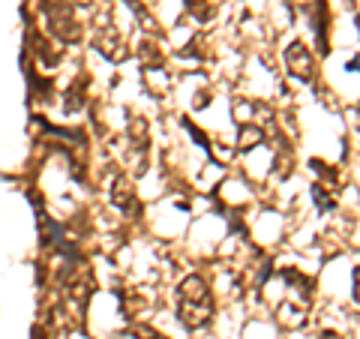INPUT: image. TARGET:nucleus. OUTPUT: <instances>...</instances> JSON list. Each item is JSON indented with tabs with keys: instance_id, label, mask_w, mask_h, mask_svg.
Returning a JSON list of instances; mask_svg holds the SVG:
<instances>
[{
	"instance_id": "obj_1",
	"label": "nucleus",
	"mask_w": 360,
	"mask_h": 339,
	"mask_svg": "<svg viewBox=\"0 0 360 339\" xmlns=\"http://www.w3.org/2000/svg\"><path fill=\"white\" fill-rule=\"evenodd\" d=\"M177 315L189 331H198L213 319V291L201 274H189L177 286Z\"/></svg>"
},
{
	"instance_id": "obj_2",
	"label": "nucleus",
	"mask_w": 360,
	"mask_h": 339,
	"mask_svg": "<svg viewBox=\"0 0 360 339\" xmlns=\"http://www.w3.org/2000/svg\"><path fill=\"white\" fill-rule=\"evenodd\" d=\"M285 66H288V72L295 78H300L303 84L315 82V58L303 42H291L285 49Z\"/></svg>"
},
{
	"instance_id": "obj_3",
	"label": "nucleus",
	"mask_w": 360,
	"mask_h": 339,
	"mask_svg": "<svg viewBox=\"0 0 360 339\" xmlns=\"http://www.w3.org/2000/svg\"><path fill=\"white\" fill-rule=\"evenodd\" d=\"M96 49L105 54V58H111V60H123L127 58V45H123V39L117 37V30L115 27H103L99 30V37H96Z\"/></svg>"
},
{
	"instance_id": "obj_4",
	"label": "nucleus",
	"mask_w": 360,
	"mask_h": 339,
	"mask_svg": "<svg viewBox=\"0 0 360 339\" xmlns=\"http://www.w3.org/2000/svg\"><path fill=\"white\" fill-rule=\"evenodd\" d=\"M111 205H117L120 210H135V186L127 174H117L111 184Z\"/></svg>"
},
{
	"instance_id": "obj_5",
	"label": "nucleus",
	"mask_w": 360,
	"mask_h": 339,
	"mask_svg": "<svg viewBox=\"0 0 360 339\" xmlns=\"http://www.w3.org/2000/svg\"><path fill=\"white\" fill-rule=\"evenodd\" d=\"M264 141V129L258 123H240V135H238V148L240 151H250V148H258Z\"/></svg>"
},
{
	"instance_id": "obj_6",
	"label": "nucleus",
	"mask_w": 360,
	"mask_h": 339,
	"mask_svg": "<svg viewBox=\"0 0 360 339\" xmlns=\"http://www.w3.org/2000/svg\"><path fill=\"white\" fill-rule=\"evenodd\" d=\"M186 4V9L193 13L198 21H205V18H210L213 15V6H217V0H184Z\"/></svg>"
},
{
	"instance_id": "obj_7",
	"label": "nucleus",
	"mask_w": 360,
	"mask_h": 339,
	"mask_svg": "<svg viewBox=\"0 0 360 339\" xmlns=\"http://www.w3.org/2000/svg\"><path fill=\"white\" fill-rule=\"evenodd\" d=\"M312 196H315V201H319V207H321V210H333V207H336V198H333L330 186L315 184V186H312Z\"/></svg>"
},
{
	"instance_id": "obj_8",
	"label": "nucleus",
	"mask_w": 360,
	"mask_h": 339,
	"mask_svg": "<svg viewBox=\"0 0 360 339\" xmlns=\"http://www.w3.org/2000/svg\"><path fill=\"white\" fill-rule=\"evenodd\" d=\"M132 333L139 336V339H162V336L156 333V331H150L148 324H132Z\"/></svg>"
},
{
	"instance_id": "obj_9",
	"label": "nucleus",
	"mask_w": 360,
	"mask_h": 339,
	"mask_svg": "<svg viewBox=\"0 0 360 339\" xmlns=\"http://www.w3.org/2000/svg\"><path fill=\"white\" fill-rule=\"evenodd\" d=\"M321 339H342L340 333H333V331H328V333H321Z\"/></svg>"
}]
</instances>
